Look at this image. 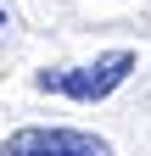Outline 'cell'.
I'll return each mask as SVG.
<instances>
[{
  "label": "cell",
  "instance_id": "1",
  "mask_svg": "<svg viewBox=\"0 0 151 156\" xmlns=\"http://www.w3.org/2000/svg\"><path fill=\"white\" fill-rule=\"evenodd\" d=\"M134 67H140V56L129 45H118V50H101L95 62H84V67H45V73H34V89L39 95H62V101H79V106H95L106 95H118Z\"/></svg>",
  "mask_w": 151,
  "mask_h": 156
},
{
  "label": "cell",
  "instance_id": "2",
  "mask_svg": "<svg viewBox=\"0 0 151 156\" xmlns=\"http://www.w3.org/2000/svg\"><path fill=\"white\" fill-rule=\"evenodd\" d=\"M0 156H118L112 140L90 128H62V123H28L0 140Z\"/></svg>",
  "mask_w": 151,
  "mask_h": 156
},
{
  "label": "cell",
  "instance_id": "3",
  "mask_svg": "<svg viewBox=\"0 0 151 156\" xmlns=\"http://www.w3.org/2000/svg\"><path fill=\"white\" fill-rule=\"evenodd\" d=\"M0 28H6V11H0Z\"/></svg>",
  "mask_w": 151,
  "mask_h": 156
}]
</instances>
